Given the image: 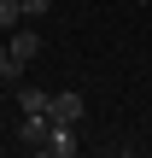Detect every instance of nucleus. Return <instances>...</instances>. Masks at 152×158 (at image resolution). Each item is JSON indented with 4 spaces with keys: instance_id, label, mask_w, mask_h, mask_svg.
Returning a JSON list of instances; mask_svg holds the SVG:
<instances>
[{
    "instance_id": "f257e3e1",
    "label": "nucleus",
    "mask_w": 152,
    "mask_h": 158,
    "mask_svg": "<svg viewBox=\"0 0 152 158\" xmlns=\"http://www.w3.org/2000/svg\"><path fill=\"white\" fill-rule=\"evenodd\" d=\"M47 129H53V117H35V111H23L18 147H29V152H47Z\"/></svg>"
},
{
    "instance_id": "f03ea898",
    "label": "nucleus",
    "mask_w": 152,
    "mask_h": 158,
    "mask_svg": "<svg viewBox=\"0 0 152 158\" xmlns=\"http://www.w3.org/2000/svg\"><path fill=\"white\" fill-rule=\"evenodd\" d=\"M6 47H12V59H18V64H29V59H35V53H41V35H35V29H23V23H18V29H12V41H6Z\"/></svg>"
},
{
    "instance_id": "7ed1b4c3",
    "label": "nucleus",
    "mask_w": 152,
    "mask_h": 158,
    "mask_svg": "<svg viewBox=\"0 0 152 158\" xmlns=\"http://www.w3.org/2000/svg\"><path fill=\"white\" fill-rule=\"evenodd\" d=\"M47 117H53V123H82V94H53Z\"/></svg>"
},
{
    "instance_id": "20e7f679",
    "label": "nucleus",
    "mask_w": 152,
    "mask_h": 158,
    "mask_svg": "<svg viewBox=\"0 0 152 158\" xmlns=\"http://www.w3.org/2000/svg\"><path fill=\"white\" fill-rule=\"evenodd\" d=\"M47 152L53 158H70L76 152V123H53V129H47Z\"/></svg>"
},
{
    "instance_id": "39448f33",
    "label": "nucleus",
    "mask_w": 152,
    "mask_h": 158,
    "mask_svg": "<svg viewBox=\"0 0 152 158\" xmlns=\"http://www.w3.org/2000/svg\"><path fill=\"white\" fill-rule=\"evenodd\" d=\"M18 106H23V111H35V117H47L53 94H41V88H18Z\"/></svg>"
},
{
    "instance_id": "423d86ee",
    "label": "nucleus",
    "mask_w": 152,
    "mask_h": 158,
    "mask_svg": "<svg viewBox=\"0 0 152 158\" xmlns=\"http://www.w3.org/2000/svg\"><path fill=\"white\" fill-rule=\"evenodd\" d=\"M18 23H23V6H18V0H0V35L18 29Z\"/></svg>"
},
{
    "instance_id": "0eeeda50",
    "label": "nucleus",
    "mask_w": 152,
    "mask_h": 158,
    "mask_svg": "<svg viewBox=\"0 0 152 158\" xmlns=\"http://www.w3.org/2000/svg\"><path fill=\"white\" fill-rule=\"evenodd\" d=\"M18 6H23V18H41V12H47L53 0H18Z\"/></svg>"
}]
</instances>
